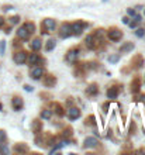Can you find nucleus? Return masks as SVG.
<instances>
[{"instance_id":"nucleus-1","label":"nucleus","mask_w":145,"mask_h":155,"mask_svg":"<svg viewBox=\"0 0 145 155\" xmlns=\"http://www.w3.org/2000/svg\"><path fill=\"white\" fill-rule=\"evenodd\" d=\"M55 27H56V23H55V20H52V18H44V21L42 24H41V28H42L44 31H41V32H52L54 30H55Z\"/></svg>"},{"instance_id":"nucleus-2","label":"nucleus","mask_w":145,"mask_h":155,"mask_svg":"<svg viewBox=\"0 0 145 155\" xmlns=\"http://www.w3.org/2000/svg\"><path fill=\"white\" fill-rule=\"evenodd\" d=\"M107 37H109L110 41L117 42V41H120V40H121V37H123V31H120L118 28L113 27V28H110V30H109V32H107Z\"/></svg>"},{"instance_id":"nucleus-3","label":"nucleus","mask_w":145,"mask_h":155,"mask_svg":"<svg viewBox=\"0 0 145 155\" xmlns=\"http://www.w3.org/2000/svg\"><path fill=\"white\" fill-rule=\"evenodd\" d=\"M70 27H72V34L73 35H80L83 28L88 27V24L83 23V21H75L73 24H70Z\"/></svg>"},{"instance_id":"nucleus-4","label":"nucleus","mask_w":145,"mask_h":155,"mask_svg":"<svg viewBox=\"0 0 145 155\" xmlns=\"http://www.w3.org/2000/svg\"><path fill=\"white\" fill-rule=\"evenodd\" d=\"M70 35H72V27H70L69 23H64L59 28V37L61 38H68Z\"/></svg>"},{"instance_id":"nucleus-5","label":"nucleus","mask_w":145,"mask_h":155,"mask_svg":"<svg viewBox=\"0 0 145 155\" xmlns=\"http://www.w3.org/2000/svg\"><path fill=\"white\" fill-rule=\"evenodd\" d=\"M78 56H79V48H72V50L68 51V54H66L65 59L68 61L69 64H75Z\"/></svg>"},{"instance_id":"nucleus-6","label":"nucleus","mask_w":145,"mask_h":155,"mask_svg":"<svg viewBox=\"0 0 145 155\" xmlns=\"http://www.w3.org/2000/svg\"><path fill=\"white\" fill-rule=\"evenodd\" d=\"M13 59H14V62H16V64H18V65L24 64V62L27 61V52H24V51H18V52H16L14 56H13Z\"/></svg>"},{"instance_id":"nucleus-7","label":"nucleus","mask_w":145,"mask_h":155,"mask_svg":"<svg viewBox=\"0 0 145 155\" xmlns=\"http://www.w3.org/2000/svg\"><path fill=\"white\" fill-rule=\"evenodd\" d=\"M44 73H45L44 68L34 66V68H32V71H31V78H32V79H35V80H38V79H41V78L44 76Z\"/></svg>"},{"instance_id":"nucleus-8","label":"nucleus","mask_w":145,"mask_h":155,"mask_svg":"<svg viewBox=\"0 0 145 155\" xmlns=\"http://www.w3.org/2000/svg\"><path fill=\"white\" fill-rule=\"evenodd\" d=\"M28 58V64L31 65V66H37V65H40L41 62H44V59L41 58L38 54H31L30 56H27Z\"/></svg>"},{"instance_id":"nucleus-9","label":"nucleus","mask_w":145,"mask_h":155,"mask_svg":"<svg viewBox=\"0 0 145 155\" xmlns=\"http://www.w3.org/2000/svg\"><path fill=\"white\" fill-rule=\"evenodd\" d=\"M11 106H13V109L16 110V112H18V110H21V109H23L24 101H23L21 97L14 96V97H13V100H11Z\"/></svg>"},{"instance_id":"nucleus-10","label":"nucleus","mask_w":145,"mask_h":155,"mask_svg":"<svg viewBox=\"0 0 145 155\" xmlns=\"http://www.w3.org/2000/svg\"><path fill=\"white\" fill-rule=\"evenodd\" d=\"M68 117H69V120L79 119V117H80V110L78 109V107H70L68 110Z\"/></svg>"},{"instance_id":"nucleus-11","label":"nucleus","mask_w":145,"mask_h":155,"mask_svg":"<svg viewBox=\"0 0 145 155\" xmlns=\"http://www.w3.org/2000/svg\"><path fill=\"white\" fill-rule=\"evenodd\" d=\"M97 144H99V141L94 137H88L85 140L83 147H85V148H94V147H97Z\"/></svg>"},{"instance_id":"nucleus-12","label":"nucleus","mask_w":145,"mask_h":155,"mask_svg":"<svg viewBox=\"0 0 145 155\" xmlns=\"http://www.w3.org/2000/svg\"><path fill=\"white\" fill-rule=\"evenodd\" d=\"M42 83L47 88H51V86H54V85L56 83V79H55V76H52V75H47V76H44Z\"/></svg>"},{"instance_id":"nucleus-13","label":"nucleus","mask_w":145,"mask_h":155,"mask_svg":"<svg viewBox=\"0 0 145 155\" xmlns=\"http://www.w3.org/2000/svg\"><path fill=\"white\" fill-rule=\"evenodd\" d=\"M17 37L18 38H21V40H28V37H30V32L27 31V28L26 27H20L18 30H17Z\"/></svg>"},{"instance_id":"nucleus-14","label":"nucleus","mask_w":145,"mask_h":155,"mask_svg":"<svg viewBox=\"0 0 145 155\" xmlns=\"http://www.w3.org/2000/svg\"><path fill=\"white\" fill-rule=\"evenodd\" d=\"M97 93H99V86L96 83H92L88 89H86V95L88 96H96Z\"/></svg>"},{"instance_id":"nucleus-15","label":"nucleus","mask_w":145,"mask_h":155,"mask_svg":"<svg viewBox=\"0 0 145 155\" xmlns=\"http://www.w3.org/2000/svg\"><path fill=\"white\" fill-rule=\"evenodd\" d=\"M134 50V42H125V44H123L121 47H120V52L121 54H125V52H130V51H132Z\"/></svg>"},{"instance_id":"nucleus-16","label":"nucleus","mask_w":145,"mask_h":155,"mask_svg":"<svg viewBox=\"0 0 145 155\" xmlns=\"http://www.w3.org/2000/svg\"><path fill=\"white\" fill-rule=\"evenodd\" d=\"M118 92H120V89L117 86H111L109 90H107V97H109V99H115V97L118 96Z\"/></svg>"},{"instance_id":"nucleus-17","label":"nucleus","mask_w":145,"mask_h":155,"mask_svg":"<svg viewBox=\"0 0 145 155\" xmlns=\"http://www.w3.org/2000/svg\"><path fill=\"white\" fill-rule=\"evenodd\" d=\"M30 47H31L32 51H38V50L42 48V41H41L40 38H35V40H32V41H31Z\"/></svg>"},{"instance_id":"nucleus-18","label":"nucleus","mask_w":145,"mask_h":155,"mask_svg":"<svg viewBox=\"0 0 145 155\" xmlns=\"http://www.w3.org/2000/svg\"><path fill=\"white\" fill-rule=\"evenodd\" d=\"M31 130L35 134L41 133V130H42V123H41L40 120H34V121H32V124H31Z\"/></svg>"},{"instance_id":"nucleus-19","label":"nucleus","mask_w":145,"mask_h":155,"mask_svg":"<svg viewBox=\"0 0 145 155\" xmlns=\"http://www.w3.org/2000/svg\"><path fill=\"white\" fill-rule=\"evenodd\" d=\"M14 151L16 152H20V154H24V152H28V147L24 142H18V144H16Z\"/></svg>"},{"instance_id":"nucleus-20","label":"nucleus","mask_w":145,"mask_h":155,"mask_svg":"<svg viewBox=\"0 0 145 155\" xmlns=\"http://www.w3.org/2000/svg\"><path fill=\"white\" fill-rule=\"evenodd\" d=\"M139 86H141V80H139V78H135V79L131 82V92H132V93L139 92Z\"/></svg>"},{"instance_id":"nucleus-21","label":"nucleus","mask_w":145,"mask_h":155,"mask_svg":"<svg viewBox=\"0 0 145 155\" xmlns=\"http://www.w3.org/2000/svg\"><path fill=\"white\" fill-rule=\"evenodd\" d=\"M85 44L86 47L89 48V50H92V48H94V35H88L85 38Z\"/></svg>"},{"instance_id":"nucleus-22","label":"nucleus","mask_w":145,"mask_h":155,"mask_svg":"<svg viewBox=\"0 0 145 155\" xmlns=\"http://www.w3.org/2000/svg\"><path fill=\"white\" fill-rule=\"evenodd\" d=\"M40 116H41V119H44V120H49V119H51V116H52V112H51V110H48V109H42Z\"/></svg>"},{"instance_id":"nucleus-23","label":"nucleus","mask_w":145,"mask_h":155,"mask_svg":"<svg viewBox=\"0 0 145 155\" xmlns=\"http://www.w3.org/2000/svg\"><path fill=\"white\" fill-rule=\"evenodd\" d=\"M55 47H56V41H55V40H48L47 44H45V51H52Z\"/></svg>"},{"instance_id":"nucleus-24","label":"nucleus","mask_w":145,"mask_h":155,"mask_svg":"<svg viewBox=\"0 0 145 155\" xmlns=\"http://www.w3.org/2000/svg\"><path fill=\"white\" fill-rule=\"evenodd\" d=\"M131 64L134 65L135 68H141V66H142V58H141V55L135 56V58L132 59V62H131Z\"/></svg>"},{"instance_id":"nucleus-25","label":"nucleus","mask_w":145,"mask_h":155,"mask_svg":"<svg viewBox=\"0 0 145 155\" xmlns=\"http://www.w3.org/2000/svg\"><path fill=\"white\" fill-rule=\"evenodd\" d=\"M54 109H55V113L58 116H64V107L59 103H54Z\"/></svg>"},{"instance_id":"nucleus-26","label":"nucleus","mask_w":145,"mask_h":155,"mask_svg":"<svg viewBox=\"0 0 145 155\" xmlns=\"http://www.w3.org/2000/svg\"><path fill=\"white\" fill-rule=\"evenodd\" d=\"M24 27L27 28V31L30 32V34H32V32L35 31V24H34V23H31V21L26 23V24H24Z\"/></svg>"},{"instance_id":"nucleus-27","label":"nucleus","mask_w":145,"mask_h":155,"mask_svg":"<svg viewBox=\"0 0 145 155\" xmlns=\"http://www.w3.org/2000/svg\"><path fill=\"white\" fill-rule=\"evenodd\" d=\"M107 59H109V62H110V64H115V62H118L120 55H110Z\"/></svg>"},{"instance_id":"nucleus-28","label":"nucleus","mask_w":145,"mask_h":155,"mask_svg":"<svg viewBox=\"0 0 145 155\" xmlns=\"http://www.w3.org/2000/svg\"><path fill=\"white\" fill-rule=\"evenodd\" d=\"M135 35L139 37V38H141V37H144L145 35V28H138V30L135 31Z\"/></svg>"},{"instance_id":"nucleus-29","label":"nucleus","mask_w":145,"mask_h":155,"mask_svg":"<svg viewBox=\"0 0 145 155\" xmlns=\"http://www.w3.org/2000/svg\"><path fill=\"white\" fill-rule=\"evenodd\" d=\"M9 20H10V24H17L20 21V17L18 16H13V17H10Z\"/></svg>"},{"instance_id":"nucleus-30","label":"nucleus","mask_w":145,"mask_h":155,"mask_svg":"<svg viewBox=\"0 0 145 155\" xmlns=\"http://www.w3.org/2000/svg\"><path fill=\"white\" fill-rule=\"evenodd\" d=\"M4 47H6V44H4V41H0V54H4Z\"/></svg>"},{"instance_id":"nucleus-31","label":"nucleus","mask_w":145,"mask_h":155,"mask_svg":"<svg viewBox=\"0 0 145 155\" xmlns=\"http://www.w3.org/2000/svg\"><path fill=\"white\" fill-rule=\"evenodd\" d=\"M4 140H6V133L3 130H0V142H3Z\"/></svg>"},{"instance_id":"nucleus-32","label":"nucleus","mask_w":145,"mask_h":155,"mask_svg":"<svg viewBox=\"0 0 145 155\" xmlns=\"http://www.w3.org/2000/svg\"><path fill=\"white\" fill-rule=\"evenodd\" d=\"M70 134H72V130H70V128H66V131H64V134H62V135H64V137H69Z\"/></svg>"},{"instance_id":"nucleus-33","label":"nucleus","mask_w":145,"mask_h":155,"mask_svg":"<svg viewBox=\"0 0 145 155\" xmlns=\"http://www.w3.org/2000/svg\"><path fill=\"white\" fill-rule=\"evenodd\" d=\"M127 13H128V16H131V17H135V10L134 9H128Z\"/></svg>"},{"instance_id":"nucleus-34","label":"nucleus","mask_w":145,"mask_h":155,"mask_svg":"<svg viewBox=\"0 0 145 155\" xmlns=\"http://www.w3.org/2000/svg\"><path fill=\"white\" fill-rule=\"evenodd\" d=\"M24 89H26L27 92H32V90H34V89H32V86H30V85H26V86H24Z\"/></svg>"},{"instance_id":"nucleus-35","label":"nucleus","mask_w":145,"mask_h":155,"mask_svg":"<svg viewBox=\"0 0 145 155\" xmlns=\"http://www.w3.org/2000/svg\"><path fill=\"white\" fill-rule=\"evenodd\" d=\"M137 23H138V21H131V23H128V26H130L131 28H135L137 27Z\"/></svg>"},{"instance_id":"nucleus-36","label":"nucleus","mask_w":145,"mask_h":155,"mask_svg":"<svg viewBox=\"0 0 145 155\" xmlns=\"http://www.w3.org/2000/svg\"><path fill=\"white\" fill-rule=\"evenodd\" d=\"M123 23H124V24H128V23H130V18H128V17H124V18H123Z\"/></svg>"},{"instance_id":"nucleus-37","label":"nucleus","mask_w":145,"mask_h":155,"mask_svg":"<svg viewBox=\"0 0 145 155\" xmlns=\"http://www.w3.org/2000/svg\"><path fill=\"white\" fill-rule=\"evenodd\" d=\"M139 101H142V103H145V95H141V96H139Z\"/></svg>"},{"instance_id":"nucleus-38","label":"nucleus","mask_w":145,"mask_h":155,"mask_svg":"<svg viewBox=\"0 0 145 155\" xmlns=\"http://www.w3.org/2000/svg\"><path fill=\"white\" fill-rule=\"evenodd\" d=\"M3 26H4V18L0 17V27H3Z\"/></svg>"},{"instance_id":"nucleus-39","label":"nucleus","mask_w":145,"mask_h":155,"mask_svg":"<svg viewBox=\"0 0 145 155\" xmlns=\"http://www.w3.org/2000/svg\"><path fill=\"white\" fill-rule=\"evenodd\" d=\"M135 21H138V23L141 21V16H135Z\"/></svg>"},{"instance_id":"nucleus-40","label":"nucleus","mask_w":145,"mask_h":155,"mask_svg":"<svg viewBox=\"0 0 145 155\" xmlns=\"http://www.w3.org/2000/svg\"><path fill=\"white\" fill-rule=\"evenodd\" d=\"M144 14H145V11H144Z\"/></svg>"}]
</instances>
